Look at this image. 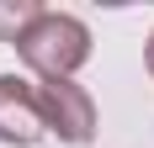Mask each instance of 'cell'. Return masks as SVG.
<instances>
[{"mask_svg": "<svg viewBox=\"0 0 154 148\" xmlns=\"http://www.w3.org/2000/svg\"><path fill=\"white\" fill-rule=\"evenodd\" d=\"M37 16H43V5H37V0H5V5H0V43L16 48V37H21Z\"/></svg>", "mask_w": 154, "mask_h": 148, "instance_id": "cell-4", "label": "cell"}, {"mask_svg": "<svg viewBox=\"0 0 154 148\" xmlns=\"http://www.w3.org/2000/svg\"><path fill=\"white\" fill-rule=\"evenodd\" d=\"M43 111H37V90L16 74H0V143H16V148H32L43 138Z\"/></svg>", "mask_w": 154, "mask_h": 148, "instance_id": "cell-3", "label": "cell"}, {"mask_svg": "<svg viewBox=\"0 0 154 148\" xmlns=\"http://www.w3.org/2000/svg\"><path fill=\"white\" fill-rule=\"evenodd\" d=\"M37 90V111H43V127L59 143H91L96 138V101L75 79H43Z\"/></svg>", "mask_w": 154, "mask_h": 148, "instance_id": "cell-2", "label": "cell"}, {"mask_svg": "<svg viewBox=\"0 0 154 148\" xmlns=\"http://www.w3.org/2000/svg\"><path fill=\"white\" fill-rule=\"evenodd\" d=\"M149 74H154V37H149Z\"/></svg>", "mask_w": 154, "mask_h": 148, "instance_id": "cell-5", "label": "cell"}, {"mask_svg": "<svg viewBox=\"0 0 154 148\" xmlns=\"http://www.w3.org/2000/svg\"><path fill=\"white\" fill-rule=\"evenodd\" d=\"M16 53L27 58V69L43 74V79H69L80 64L91 58V27H85L80 16L43 11L21 37H16Z\"/></svg>", "mask_w": 154, "mask_h": 148, "instance_id": "cell-1", "label": "cell"}]
</instances>
